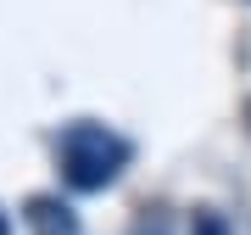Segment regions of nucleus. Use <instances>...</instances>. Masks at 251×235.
<instances>
[{
  "label": "nucleus",
  "mask_w": 251,
  "mask_h": 235,
  "mask_svg": "<svg viewBox=\"0 0 251 235\" xmlns=\"http://www.w3.org/2000/svg\"><path fill=\"white\" fill-rule=\"evenodd\" d=\"M0 235H11V224H6V213H0Z\"/></svg>",
  "instance_id": "nucleus-2"
},
{
  "label": "nucleus",
  "mask_w": 251,
  "mask_h": 235,
  "mask_svg": "<svg viewBox=\"0 0 251 235\" xmlns=\"http://www.w3.org/2000/svg\"><path fill=\"white\" fill-rule=\"evenodd\" d=\"M128 163V146L112 135L106 123H73L62 140V179L73 190H100L117 179V168Z\"/></svg>",
  "instance_id": "nucleus-1"
}]
</instances>
